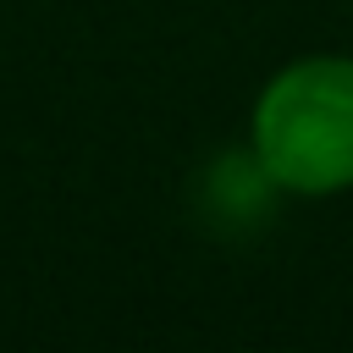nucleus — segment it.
Segmentation results:
<instances>
[{"label": "nucleus", "mask_w": 353, "mask_h": 353, "mask_svg": "<svg viewBox=\"0 0 353 353\" xmlns=\"http://www.w3.org/2000/svg\"><path fill=\"white\" fill-rule=\"evenodd\" d=\"M248 154L276 193L331 199L353 188V55L287 61L248 110Z\"/></svg>", "instance_id": "nucleus-1"}]
</instances>
